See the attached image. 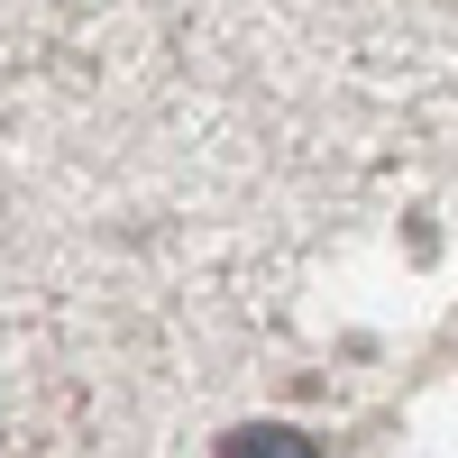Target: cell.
<instances>
[{"mask_svg":"<svg viewBox=\"0 0 458 458\" xmlns=\"http://www.w3.org/2000/svg\"><path fill=\"white\" fill-rule=\"evenodd\" d=\"M211 458H321V440L293 422H239V431H220Z\"/></svg>","mask_w":458,"mask_h":458,"instance_id":"obj_1","label":"cell"}]
</instances>
